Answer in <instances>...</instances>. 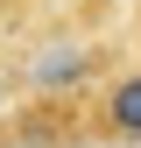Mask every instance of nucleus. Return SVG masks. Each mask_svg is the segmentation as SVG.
<instances>
[{"mask_svg":"<svg viewBox=\"0 0 141 148\" xmlns=\"http://www.w3.org/2000/svg\"><path fill=\"white\" fill-rule=\"evenodd\" d=\"M106 127L120 141H141V71L134 78H113V92H106Z\"/></svg>","mask_w":141,"mask_h":148,"instance_id":"1","label":"nucleus"},{"mask_svg":"<svg viewBox=\"0 0 141 148\" xmlns=\"http://www.w3.org/2000/svg\"><path fill=\"white\" fill-rule=\"evenodd\" d=\"M92 64H99L92 49H49V57H35V64H28V78L49 92V85H78V78H92Z\"/></svg>","mask_w":141,"mask_h":148,"instance_id":"2","label":"nucleus"}]
</instances>
